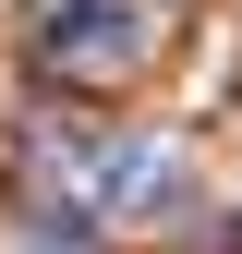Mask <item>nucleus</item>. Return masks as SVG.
<instances>
[{
  "label": "nucleus",
  "instance_id": "obj_1",
  "mask_svg": "<svg viewBox=\"0 0 242 254\" xmlns=\"http://www.w3.org/2000/svg\"><path fill=\"white\" fill-rule=\"evenodd\" d=\"M133 49H145V24L121 12V0H73V12L49 24V61H60V73H133Z\"/></svg>",
  "mask_w": 242,
  "mask_h": 254
}]
</instances>
